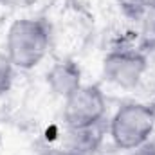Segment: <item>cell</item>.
<instances>
[{
	"label": "cell",
	"mask_w": 155,
	"mask_h": 155,
	"mask_svg": "<svg viewBox=\"0 0 155 155\" xmlns=\"http://www.w3.org/2000/svg\"><path fill=\"white\" fill-rule=\"evenodd\" d=\"M51 25L43 18H18L5 35V54L15 69L31 71L43 61L51 49Z\"/></svg>",
	"instance_id": "cell-1"
},
{
	"label": "cell",
	"mask_w": 155,
	"mask_h": 155,
	"mask_svg": "<svg viewBox=\"0 0 155 155\" xmlns=\"http://www.w3.org/2000/svg\"><path fill=\"white\" fill-rule=\"evenodd\" d=\"M155 130V107L130 101L121 105L110 119L108 134L119 150L134 152L150 141Z\"/></svg>",
	"instance_id": "cell-2"
},
{
	"label": "cell",
	"mask_w": 155,
	"mask_h": 155,
	"mask_svg": "<svg viewBox=\"0 0 155 155\" xmlns=\"http://www.w3.org/2000/svg\"><path fill=\"white\" fill-rule=\"evenodd\" d=\"M107 116V97L97 85H81L63 99V121L67 128H94Z\"/></svg>",
	"instance_id": "cell-3"
},
{
	"label": "cell",
	"mask_w": 155,
	"mask_h": 155,
	"mask_svg": "<svg viewBox=\"0 0 155 155\" xmlns=\"http://www.w3.org/2000/svg\"><path fill=\"white\" fill-rule=\"evenodd\" d=\"M148 71V58L135 49H114L103 58V78L119 88H135Z\"/></svg>",
	"instance_id": "cell-4"
},
{
	"label": "cell",
	"mask_w": 155,
	"mask_h": 155,
	"mask_svg": "<svg viewBox=\"0 0 155 155\" xmlns=\"http://www.w3.org/2000/svg\"><path fill=\"white\" fill-rule=\"evenodd\" d=\"M45 81L49 90L61 99H67L74 90H78L83 83H81V69L74 60H58L54 61L47 74H45Z\"/></svg>",
	"instance_id": "cell-5"
},
{
	"label": "cell",
	"mask_w": 155,
	"mask_h": 155,
	"mask_svg": "<svg viewBox=\"0 0 155 155\" xmlns=\"http://www.w3.org/2000/svg\"><path fill=\"white\" fill-rule=\"evenodd\" d=\"M67 143L65 148L67 152H72L74 155H94L101 143V130L99 126L94 128H67Z\"/></svg>",
	"instance_id": "cell-6"
},
{
	"label": "cell",
	"mask_w": 155,
	"mask_h": 155,
	"mask_svg": "<svg viewBox=\"0 0 155 155\" xmlns=\"http://www.w3.org/2000/svg\"><path fill=\"white\" fill-rule=\"evenodd\" d=\"M13 78H15V67L7 58L5 51H0V96L9 92L13 85Z\"/></svg>",
	"instance_id": "cell-7"
},
{
	"label": "cell",
	"mask_w": 155,
	"mask_h": 155,
	"mask_svg": "<svg viewBox=\"0 0 155 155\" xmlns=\"http://www.w3.org/2000/svg\"><path fill=\"white\" fill-rule=\"evenodd\" d=\"M128 155H155V146H150V148L143 146V148H139V150H134V152H130Z\"/></svg>",
	"instance_id": "cell-8"
},
{
	"label": "cell",
	"mask_w": 155,
	"mask_h": 155,
	"mask_svg": "<svg viewBox=\"0 0 155 155\" xmlns=\"http://www.w3.org/2000/svg\"><path fill=\"white\" fill-rule=\"evenodd\" d=\"M141 2H143V5L146 9H150L152 13H155V0H141Z\"/></svg>",
	"instance_id": "cell-9"
},
{
	"label": "cell",
	"mask_w": 155,
	"mask_h": 155,
	"mask_svg": "<svg viewBox=\"0 0 155 155\" xmlns=\"http://www.w3.org/2000/svg\"><path fill=\"white\" fill-rule=\"evenodd\" d=\"M43 155H74L72 152H67V150H52V152H47Z\"/></svg>",
	"instance_id": "cell-10"
}]
</instances>
